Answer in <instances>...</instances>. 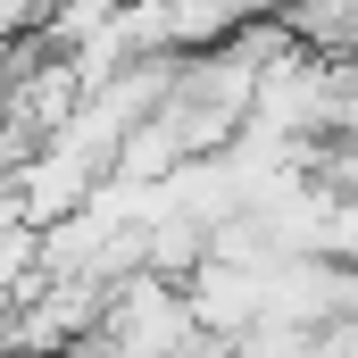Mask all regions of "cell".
<instances>
[{"label": "cell", "mask_w": 358, "mask_h": 358, "mask_svg": "<svg viewBox=\"0 0 358 358\" xmlns=\"http://www.w3.org/2000/svg\"><path fill=\"white\" fill-rule=\"evenodd\" d=\"M100 350L117 358H217V334H200L183 283L167 275H117L108 283V308H100Z\"/></svg>", "instance_id": "6da1fadb"}, {"label": "cell", "mask_w": 358, "mask_h": 358, "mask_svg": "<svg viewBox=\"0 0 358 358\" xmlns=\"http://www.w3.org/2000/svg\"><path fill=\"white\" fill-rule=\"evenodd\" d=\"M183 300H192V317H200V334H242V325H259L267 317V267H234V259H200V267L183 275Z\"/></svg>", "instance_id": "7a4b0ae2"}, {"label": "cell", "mask_w": 358, "mask_h": 358, "mask_svg": "<svg viewBox=\"0 0 358 358\" xmlns=\"http://www.w3.org/2000/svg\"><path fill=\"white\" fill-rule=\"evenodd\" d=\"M300 176L325 183V192H342V200H358V134H317V142H300Z\"/></svg>", "instance_id": "3957f363"}, {"label": "cell", "mask_w": 358, "mask_h": 358, "mask_svg": "<svg viewBox=\"0 0 358 358\" xmlns=\"http://www.w3.org/2000/svg\"><path fill=\"white\" fill-rule=\"evenodd\" d=\"M59 17V0H0V42H25Z\"/></svg>", "instance_id": "277c9868"}, {"label": "cell", "mask_w": 358, "mask_h": 358, "mask_svg": "<svg viewBox=\"0 0 358 358\" xmlns=\"http://www.w3.org/2000/svg\"><path fill=\"white\" fill-rule=\"evenodd\" d=\"M325 134H358V50L334 59V125Z\"/></svg>", "instance_id": "5b68a950"}]
</instances>
